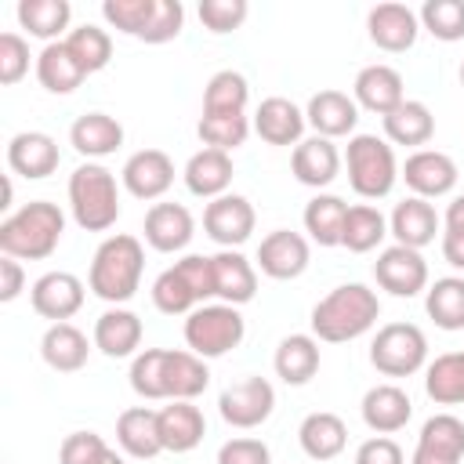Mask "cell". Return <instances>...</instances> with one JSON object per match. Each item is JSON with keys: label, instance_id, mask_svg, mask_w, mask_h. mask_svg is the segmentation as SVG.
<instances>
[{"label": "cell", "instance_id": "cell-46", "mask_svg": "<svg viewBox=\"0 0 464 464\" xmlns=\"http://www.w3.org/2000/svg\"><path fill=\"white\" fill-rule=\"evenodd\" d=\"M163 362H167V348H145L130 359V392L145 402H156V399H167V388H163Z\"/></svg>", "mask_w": 464, "mask_h": 464}, {"label": "cell", "instance_id": "cell-39", "mask_svg": "<svg viewBox=\"0 0 464 464\" xmlns=\"http://www.w3.org/2000/svg\"><path fill=\"white\" fill-rule=\"evenodd\" d=\"M36 80L47 94H72L87 80V72L80 69L65 40H58V44H44V51L36 54Z\"/></svg>", "mask_w": 464, "mask_h": 464}, {"label": "cell", "instance_id": "cell-14", "mask_svg": "<svg viewBox=\"0 0 464 464\" xmlns=\"http://www.w3.org/2000/svg\"><path fill=\"white\" fill-rule=\"evenodd\" d=\"M83 297H87V286L80 276L72 272H44L33 286H29V304L40 319H51V323H69L80 308H83Z\"/></svg>", "mask_w": 464, "mask_h": 464}, {"label": "cell", "instance_id": "cell-60", "mask_svg": "<svg viewBox=\"0 0 464 464\" xmlns=\"http://www.w3.org/2000/svg\"><path fill=\"white\" fill-rule=\"evenodd\" d=\"M460 87H464V62H460Z\"/></svg>", "mask_w": 464, "mask_h": 464}, {"label": "cell", "instance_id": "cell-26", "mask_svg": "<svg viewBox=\"0 0 464 464\" xmlns=\"http://www.w3.org/2000/svg\"><path fill=\"white\" fill-rule=\"evenodd\" d=\"M156 420H160L163 453H192L207 435L203 410L196 402H185V399H174L163 410H156Z\"/></svg>", "mask_w": 464, "mask_h": 464}, {"label": "cell", "instance_id": "cell-48", "mask_svg": "<svg viewBox=\"0 0 464 464\" xmlns=\"http://www.w3.org/2000/svg\"><path fill=\"white\" fill-rule=\"evenodd\" d=\"M156 4L160 0H105L102 4V18L116 33L141 40L145 29H149V22H152V14H156Z\"/></svg>", "mask_w": 464, "mask_h": 464}, {"label": "cell", "instance_id": "cell-34", "mask_svg": "<svg viewBox=\"0 0 464 464\" xmlns=\"http://www.w3.org/2000/svg\"><path fill=\"white\" fill-rule=\"evenodd\" d=\"M297 442H301L304 457H312V460H319V464H323V460H334V457H341L344 446H348V424H344L337 413H330V410H315V413H308V417L301 420Z\"/></svg>", "mask_w": 464, "mask_h": 464}, {"label": "cell", "instance_id": "cell-3", "mask_svg": "<svg viewBox=\"0 0 464 464\" xmlns=\"http://www.w3.org/2000/svg\"><path fill=\"white\" fill-rule=\"evenodd\" d=\"M65 236V214L51 199H33L0 221V254L14 261H44Z\"/></svg>", "mask_w": 464, "mask_h": 464}, {"label": "cell", "instance_id": "cell-47", "mask_svg": "<svg viewBox=\"0 0 464 464\" xmlns=\"http://www.w3.org/2000/svg\"><path fill=\"white\" fill-rule=\"evenodd\" d=\"M417 18H420V29H428L442 44L464 40V0H424Z\"/></svg>", "mask_w": 464, "mask_h": 464}, {"label": "cell", "instance_id": "cell-57", "mask_svg": "<svg viewBox=\"0 0 464 464\" xmlns=\"http://www.w3.org/2000/svg\"><path fill=\"white\" fill-rule=\"evenodd\" d=\"M442 228H464V192L450 199V207L442 214Z\"/></svg>", "mask_w": 464, "mask_h": 464}, {"label": "cell", "instance_id": "cell-56", "mask_svg": "<svg viewBox=\"0 0 464 464\" xmlns=\"http://www.w3.org/2000/svg\"><path fill=\"white\" fill-rule=\"evenodd\" d=\"M439 246H442L446 265L457 268V272H464V228H442Z\"/></svg>", "mask_w": 464, "mask_h": 464}, {"label": "cell", "instance_id": "cell-15", "mask_svg": "<svg viewBox=\"0 0 464 464\" xmlns=\"http://www.w3.org/2000/svg\"><path fill=\"white\" fill-rule=\"evenodd\" d=\"M120 185L134 196V199H163L167 188L174 185V160L163 149H138L127 156L123 170H120Z\"/></svg>", "mask_w": 464, "mask_h": 464}, {"label": "cell", "instance_id": "cell-50", "mask_svg": "<svg viewBox=\"0 0 464 464\" xmlns=\"http://www.w3.org/2000/svg\"><path fill=\"white\" fill-rule=\"evenodd\" d=\"M112 446L98 431H69L58 446V464H98Z\"/></svg>", "mask_w": 464, "mask_h": 464}, {"label": "cell", "instance_id": "cell-28", "mask_svg": "<svg viewBox=\"0 0 464 464\" xmlns=\"http://www.w3.org/2000/svg\"><path fill=\"white\" fill-rule=\"evenodd\" d=\"M116 446L130 460H152L163 453L160 442V420L152 406H127L116 417Z\"/></svg>", "mask_w": 464, "mask_h": 464}, {"label": "cell", "instance_id": "cell-12", "mask_svg": "<svg viewBox=\"0 0 464 464\" xmlns=\"http://www.w3.org/2000/svg\"><path fill=\"white\" fill-rule=\"evenodd\" d=\"M254 225H257L254 203L239 192H225V196L210 199L207 210H203V232L221 250H239L254 236Z\"/></svg>", "mask_w": 464, "mask_h": 464}, {"label": "cell", "instance_id": "cell-23", "mask_svg": "<svg viewBox=\"0 0 464 464\" xmlns=\"http://www.w3.org/2000/svg\"><path fill=\"white\" fill-rule=\"evenodd\" d=\"M304 120H308V127L319 138H330V141L334 138H352L355 134V123H359V105H355L352 94L326 87V91H319V94L308 98Z\"/></svg>", "mask_w": 464, "mask_h": 464}, {"label": "cell", "instance_id": "cell-1", "mask_svg": "<svg viewBox=\"0 0 464 464\" xmlns=\"http://www.w3.org/2000/svg\"><path fill=\"white\" fill-rule=\"evenodd\" d=\"M381 319V301L366 283H341L323 301H315L308 326L323 344H344L370 334Z\"/></svg>", "mask_w": 464, "mask_h": 464}, {"label": "cell", "instance_id": "cell-44", "mask_svg": "<svg viewBox=\"0 0 464 464\" xmlns=\"http://www.w3.org/2000/svg\"><path fill=\"white\" fill-rule=\"evenodd\" d=\"M65 47L72 51V58L80 62V69H83L87 76H91V72H102V69L112 62V36H109V29L91 25V22L76 25V29L65 36Z\"/></svg>", "mask_w": 464, "mask_h": 464}, {"label": "cell", "instance_id": "cell-38", "mask_svg": "<svg viewBox=\"0 0 464 464\" xmlns=\"http://www.w3.org/2000/svg\"><path fill=\"white\" fill-rule=\"evenodd\" d=\"M344 218H348V203L334 192H315L304 203L301 225L308 232V243L319 246H341V232H344Z\"/></svg>", "mask_w": 464, "mask_h": 464}, {"label": "cell", "instance_id": "cell-29", "mask_svg": "<svg viewBox=\"0 0 464 464\" xmlns=\"http://www.w3.org/2000/svg\"><path fill=\"white\" fill-rule=\"evenodd\" d=\"M69 145L87 163H98L102 156H112L123 145V123L109 112H83L69 127Z\"/></svg>", "mask_w": 464, "mask_h": 464}, {"label": "cell", "instance_id": "cell-43", "mask_svg": "<svg viewBox=\"0 0 464 464\" xmlns=\"http://www.w3.org/2000/svg\"><path fill=\"white\" fill-rule=\"evenodd\" d=\"M254 130V120L246 112H203L196 123V134L203 141V149H221V152H236Z\"/></svg>", "mask_w": 464, "mask_h": 464}, {"label": "cell", "instance_id": "cell-24", "mask_svg": "<svg viewBox=\"0 0 464 464\" xmlns=\"http://www.w3.org/2000/svg\"><path fill=\"white\" fill-rule=\"evenodd\" d=\"M388 236H395L399 246L424 250L428 243H435V236H442V218L435 214V207L428 199L406 196L402 203H395V210L388 218Z\"/></svg>", "mask_w": 464, "mask_h": 464}, {"label": "cell", "instance_id": "cell-27", "mask_svg": "<svg viewBox=\"0 0 464 464\" xmlns=\"http://www.w3.org/2000/svg\"><path fill=\"white\" fill-rule=\"evenodd\" d=\"M341 163H344V156L337 152V145H334L330 138H319V134L304 138V141L290 152V170H294V178H297L301 185H308V188H326V185H334L337 174H341Z\"/></svg>", "mask_w": 464, "mask_h": 464}, {"label": "cell", "instance_id": "cell-20", "mask_svg": "<svg viewBox=\"0 0 464 464\" xmlns=\"http://www.w3.org/2000/svg\"><path fill=\"white\" fill-rule=\"evenodd\" d=\"M352 98L359 109L366 112H377L381 120L399 109L406 102V83H402V72L384 65V62H373V65H362L355 72V83H352Z\"/></svg>", "mask_w": 464, "mask_h": 464}, {"label": "cell", "instance_id": "cell-59", "mask_svg": "<svg viewBox=\"0 0 464 464\" xmlns=\"http://www.w3.org/2000/svg\"><path fill=\"white\" fill-rule=\"evenodd\" d=\"M98 464H127V457H123V453H116V450H109V453H105Z\"/></svg>", "mask_w": 464, "mask_h": 464}, {"label": "cell", "instance_id": "cell-41", "mask_svg": "<svg viewBox=\"0 0 464 464\" xmlns=\"http://www.w3.org/2000/svg\"><path fill=\"white\" fill-rule=\"evenodd\" d=\"M424 312L439 330H464V276H442L424 290Z\"/></svg>", "mask_w": 464, "mask_h": 464}, {"label": "cell", "instance_id": "cell-30", "mask_svg": "<svg viewBox=\"0 0 464 464\" xmlns=\"http://www.w3.org/2000/svg\"><path fill=\"white\" fill-rule=\"evenodd\" d=\"M232 174H236L232 170V152H221V149H199V152H192L188 163H185V170H181L185 188L192 196L207 199V203L228 192Z\"/></svg>", "mask_w": 464, "mask_h": 464}, {"label": "cell", "instance_id": "cell-45", "mask_svg": "<svg viewBox=\"0 0 464 464\" xmlns=\"http://www.w3.org/2000/svg\"><path fill=\"white\" fill-rule=\"evenodd\" d=\"M250 83L236 69H221L203 87V112H246Z\"/></svg>", "mask_w": 464, "mask_h": 464}, {"label": "cell", "instance_id": "cell-54", "mask_svg": "<svg viewBox=\"0 0 464 464\" xmlns=\"http://www.w3.org/2000/svg\"><path fill=\"white\" fill-rule=\"evenodd\" d=\"M355 464H406V453L392 435H373V439L359 442Z\"/></svg>", "mask_w": 464, "mask_h": 464}, {"label": "cell", "instance_id": "cell-42", "mask_svg": "<svg viewBox=\"0 0 464 464\" xmlns=\"http://www.w3.org/2000/svg\"><path fill=\"white\" fill-rule=\"evenodd\" d=\"M388 236V218L373 207V203H355L348 207V218H344V232H341V246L352 250V254H370L384 243Z\"/></svg>", "mask_w": 464, "mask_h": 464}, {"label": "cell", "instance_id": "cell-53", "mask_svg": "<svg viewBox=\"0 0 464 464\" xmlns=\"http://www.w3.org/2000/svg\"><path fill=\"white\" fill-rule=\"evenodd\" d=\"M218 464H272V450L261 439L236 435L218 446Z\"/></svg>", "mask_w": 464, "mask_h": 464}, {"label": "cell", "instance_id": "cell-22", "mask_svg": "<svg viewBox=\"0 0 464 464\" xmlns=\"http://www.w3.org/2000/svg\"><path fill=\"white\" fill-rule=\"evenodd\" d=\"M141 337H145V326L138 319V312L123 308V304H112L105 308L98 319H94V348L105 355V359H134L138 348H141Z\"/></svg>", "mask_w": 464, "mask_h": 464}, {"label": "cell", "instance_id": "cell-6", "mask_svg": "<svg viewBox=\"0 0 464 464\" xmlns=\"http://www.w3.org/2000/svg\"><path fill=\"white\" fill-rule=\"evenodd\" d=\"M348 185L359 199H384L399 181V160L388 138L377 134H352L344 149Z\"/></svg>", "mask_w": 464, "mask_h": 464}, {"label": "cell", "instance_id": "cell-13", "mask_svg": "<svg viewBox=\"0 0 464 464\" xmlns=\"http://www.w3.org/2000/svg\"><path fill=\"white\" fill-rule=\"evenodd\" d=\"M373 279L381 290H388L392 297H417L428 290V261L420 250L410 246H384L373 261Z\"/></svg>", "mask_w": 464, "mask_h": 464}, {"label": "cell", "instance_id": "cell-55", "mask_svg": "<svg viewBox=\"0 0 464 464\" xmlns=\"http://www.w3.org/2000/svg\"><path fill=\"white\" fill-rule=\"evenodd\" d=\"M25 290V272H22V261H14V257H0V301L4 304H11L18 294Z\"/></svg>", "mask_w": 464, "mask_h": 464}, {"label": "cell", "instance_id": "cell-49", "mask_svg": "<svg viewBox=\"0 0 464 464\" xmlns=\"http://www.w3.org/2000/svg\"><path fill=\"white\" fill-rule=\"evenodd\" d=\"M246 14H250L246 0H199V22L214 36L236 33L246 22Z\"/></svg>", "mask_w": 464, "mask_h": 464}, {"label": "cell", "instance_id": "cell-35", "mask_svg": "<svg viewBox=\"0 0 464 464\" xmlns=\"http://www.w3.org/2000/svg\"><path fill=\"white\" fill-rule=\"evenodd\" d=\"M210 384V370L207 359H199L188 348H167V362H163V388H167V402L185 399L192 402L196 395H203Z\"/></svg>", "mask_w": 464, "mask_h": 464}, {"label": "cell", "instance_id": "cell-8", "mask_svg": "<svg viewBox=\"0 0 464 464\" xmlns=\"http://www.w3.org/2000/svg\"><path fill=\"white\" fill-rule=\"evenodd\" d=\"M370 366L381 377H413L428 366V337L417 323H384L370 341Z\"/></svg>", "mask_w": 464, "mask_h": 464}, {"label": "cell", "instance_id": "cell-37", "mask_svg": "<svg viewBox=\"0 0 464 464\" xmlns=\"http://www.w3.org/2000/svg\"><path fill=\"white\" fill-rule=\"evenodd\" d=\"M381 123H384V138H388L392 145H406V149H413V152L435 138V116H431V109H428L424 102H417V98H406V102H402L399 109H392Z\"/></svg>", "mask_w": 464, "mask_h": 464}, {"label": "cell", "instance_id": "cell-2", "mask_svg": "<svg viewBox=\"0 0 464 464\" xmlns=\"http://www.w3.org/2000/svg\"><path fill=\"white\" fill-rule=\"evenodd\" d=\"M141 272H145L141 239L130 232H116L98 243V250L91 257L87 286L94 297H102L109 304H127L141 286Z\"/></svg>", "mask_w": 464, "mask_h": 464}, {"label": "cell", "instance_id": "cell-4", "mask_svg": "<svg viewBox=\"0 0 464 464\" xmlns=\"http://www.w3.org/2000/svg\"><path fill=\"white\" fill-rule=\"evenodd\" d=\"M65 192L69 214L83 232H109L120 221V185L105 163H80Z\"/></svg>", "mask_w": 464, "mask_h": 464}, {"label": "cell", "instance_id": "cell-18", "mask_svg": "<svg viewBox=\"0 0 464 464\" xmlns=\"http://www.w3.org/2000/svg\"><path fill=\"white\" fill-rule=\"evenodd\" d=\"M141 232L156 254H181L196 236V218L185 203H152L145 210Z\"/></svg>", "mask_w": 464, "mask_h": 464}, {"label": "cell", "instance_id": "cell-5", "mask_svg": "<svg viewBox=\"0 0 464 464\" xmlns=\"http://www.w3.org/2000/svg\"><path fill=\"white\" fill-rule=\"evenodd\" d=\"M152 304L163 315H188L192 308L218 297L214 290V261L207 254H185L170 268H163L152 283Z\"/></svg>", "mask_w": 464, "mask_h": 464}, {"label": "cell", "instance_id": "cell-11", "mask_svg": "<svg viewBox=\"0 0 464 464\" xmlns=\"http://www.w3.org/2000/svg\"><path fill=\"white\" fill-rule=\"evenodd\" d=\"M399 178L406 181L410 196H420V199H442L457 188V163L453 156H446L442 149H417L406 156V163L399 167Z\"/></svg>", "mask_w": 464, "mask_h": 464}, {"label": "cell", "instance_id": "cell-17", "mask_svg": "<svg viewBox=\"0 0 464 464\" xmlns=\"http://www.w3.org/2000/svg\"><path fill=\"white\" fill-rule=\"evenodd\" d=\"M366 36H370L373 47H381L388 54H402V51H410L417 44L420 18H417L413 7L388 0V4L370 7V14H366Z\"/></svg>", "mask_w": 464, "mask_h": 464}, {"label": "cell", "instance_id": "cell-19", "mask_svg": "<svg viewBox=\"0 0 464 464\" xmlns=\"http://www.w3.org/2000/svg\"><path fill=\"white\" fill-rule=\"evenodd\" d=\"M62 149L47 130H18L7 141V167L25 181H44L58 170Z\"/></svg>", "mask_w": 464, "mask_h": 464}, {"label": "cell", "instance_id": "cell-31", "mask_svg": "<svg viewBox=\"0 0 464 464\" xmlns=\"http://www.w3.org/2000/svg\"><path fill=\"white\" fill-rule=\"evenodd\" d=\"M94 341H87V334L72 323H51L40 337V355L54 373H76L87 366Z\"/></svg>", "mask_w": 464, "mask_h": 464}, {"label": "cell", "instance_id": "cell-10", "mask_svg": "<svg viewBox=\"0 0 464 464\" xmlns=\"http://www.w3.org/2000/svg\"><path fill=\"white\" fill-rule=\"evenodd\" d=\"M308 261H312V243H308V236H301L294 228H272L257 243V254H254L257 272L268 276V279H276V283H286V279L304 276Z\"/></svg>", "mask_w": 464, "mask_h": 464}, {"label": "cell", "instance_id": "cell-25", "mask_svg": "<svg viewBox=\"0 0 464 464\" xmlns=\"http://www.w3.org/2000/svg\"><path fill=\"white\" fill-rule=\"evenodd\" d=\"M359 413H362V424L373 435H395L410 424L413 402H410L406 388H399V384H373V388H366V395L359 402Z\"/></svg>", "mask_w": 464, "mask_h": 464}, {"label": "cell", "instance_id": "cell-51", "mask_svg": "<svg viewBox=\"0 0 464 464\" xmlns=\"http://www.w3.org/2000/svg\"><path fill=\"white\" fill-rule=\"evenodd\" d=\"M29 40L18 33H0V83L14 87L29 72Z\"/></svg>", "mask_w": 464, "mask_h": 464}, {"label": "cell", "instance_id": "cell-9", "mask_svg": "<svg viewBox=\"0 0 464 464\" xmlns=\"http://www.w3.org/2000/svg\"><path fill=\"white\" fill-rule=\"evenodd\" d=\"M276 410V388L272 381L250 373L236 384H228L221 395H218V413L228 428H239V431H250V428H261Z\"/></svg>", "mask_w": 464, "mask_h": 464}, {"label": "cell", "instance_id": "cell-33", "mask_svg": "<svg viewBox=\"0 0 464 464\" xmlns=\"http://www.w3.org/2000/svg\"><path fill=\"white\" fill-rule=\"evenodd\" d=\"M214 290L225 304H246L257 294V265L243 257L239 250H218L214 257Z\"/></svg>", "mask_w": 464, "mask_h": 464}, {"label": "cell", "instance_id": "cell-58", "mask_svg": "<svg viewBox=\"0 0 464 464\" xmlns=\"http://www.w3.org/2000/svg\"><path fill=\"white\" fill-rule=\"evenodd\" d=\"M11 199H14V188H11V178H4V203H0V210H11Z\"/></svg>", "mask_w": 464, "mask_h": 464}, {"label": "cell", "instance_id": "cell-21", "mask_svg": "<svg viewBox=\"0 0 464 464\" xmlns=\"http://www.w3.org/2000/svg\"><path fill=\"white\" fill-rule=\"evenodd\" d=\"M304 127H308L304 109L294 105V102L283 98V94L265 98V102L257 105V112H254V134H257L265 145H276V149H286V145L297 149V145L304 141Z\"/></svg>", "mask_w": 464, "mask_h": 464}, {"label": "cell", "instance_id": "cell-16", "mask_svg": "<svg viewBox=\"0 0 464 464\" xmlns=\"http://www.w3.org/2000/svg\"><path fill=\"white\" fill-rule=\"evenodd\" d=\"M410 464H464V420L457 413H435L420 424Z\"/></svg>", "mask_w": 464, "mask_h": 464}, {"label": "cell", "instance_id": "cell-7", "mask_svg": "<svg viewBox=\"0 0 464 464\" xmlns=\"http://www.w3.org/2000/svg\"><path fill=\"white\" fill-rule=\"evenodd\" d=\"M246 337V319L236 304L207 301L185 315V344L199 359H221Z\"/></svg>", "mask_w": 464, "mask_h": 464}, {"label": "cell", "instance_id": "cell-52", "mask_svg": "<svg viewBox=\"0 0 464 464\" xmlns=\"http://www.w3.org/2000/svg\"><path fill=\"white\" fill-rule=\"evenodd\" d=\"M181 29H185V7H181V0H160L156 4V14H152V22H149V29L141 36V44H170V40L181 36Z\"/></svg>", "mask_w": 464, "mask_h": 464}, {"label": "cell", "instance_id": "cell-32", "mask_svg": "<svg viewBox=\"0 0 464 464\" xmlns=\"http://www.w3.org/2000/svg\"><path fill=\"white\" fill-rule=\"evenodd\" d=\"M319 362H323V355H319V341L312 334H286L276 344V355H272L276 377L290 388L308 384L319 373Z\"/></svg>", "mask_w": 464, "mask_h": 464}, {"label": "cell", "instance_id": "cell-36", "mask_svg": "<svg viewBox=\"0 0 464 464\" xmlns=\"http://www.w3.org/2000/svg\"><path fill=\"white\" fill-rule=\"evenodd\" d=\"M14 14H18V25L44 44H58L72 33L69 29V22H72L69 0H18Z\"/></svg>", "mask_w": 464, "mask_h": 464}, {"label": "cell", "instance_id": "cell-40", "mask_svg": "<svg viewBox=\"0 0 464 464\" xmlns=\"http://www.w3.org/2000/svg\"><path fill=\"white\" fill-rule=\"evenodd\" d=\"M424 392L435 406H464V348L442 352L424 366Z\"/></svg>", "mask_w": 464, "mask_h": 464}]
</instances>
